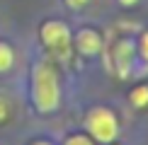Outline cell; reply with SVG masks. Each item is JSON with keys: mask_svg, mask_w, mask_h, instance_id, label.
Returning a JSON list of instances; mask_svg holds the SVG:
<instances>
[{"mask_svg": "<svg viewBox=\"0 0 148 145\" xmlns=\"http://www.w3.org/2000/svg\"><path fill=\"white\" fill-rule=\"evenodd\" d=\"M32 97L39 111H51L58 106V75L51 63L39 60L32 75Z\"/></svg>", "mask_w": 148, "mask_h": 145, "instance_id": "cell-1", "label": "cell"}, {"mask_svg": "<svg viewBox=\"0 0 148 145\" xmlns=\"http://www.w3.org/2000/svg\"><path fill=\"white\" fill-rule=\"evenodd\" d=\"M39 36H41V44H44L51 53H56V56H68L73 36H71V29H68L66 22H61V20L44 22L41 29H39Z\"/></svg>", "mask_w": 148, "mask_h": 145, "instance_id": "cell-2", "label": "cell"}, {"mask_svg": "<svg viewBox=\"0 0 148 145\" xmlns=\"http://www.w3.org/2000/svg\"><path fill=\"white\" fill-rule=\"evenodd\" d=\"M88 128L92 133V138H97L100 143H112L116 136V116L109 109L97 106L88 114Z\"/></svg>", "mask_w": 148, "mask_h": 145, "instance_id": "cell-3", "label": "cell"}, {"mask_svg": "<svg viewBox=\"0 0 148 145\" xmlns=\"http://www.w3.org/2000/svg\"><path fill=\"white\" fill-rule=\"evenodd\" d=\"M138 51H136V41L134 39H119L114 46V68H116V75L119 77H129L131 75V68H134V60H136Z\"/></svg>", "mask_w": 148, "mask_h": 145, "instance_id": "cell-4", "label": "cell"}, {"mask_svg": "<svg viewBox=\"0 0 148 145\" xmlns=\"http://www.w3.org/2000/svg\"><path fill=\"white\" fill-rule=\"evenodd\" d=\"M73 44H75L78 53H83V56H95V53H100V48H102V36L97 34L95 29L85 27V29H80V32L75 34Z\"/></svg>", "mask_w": 148, "mask_h": 145, "instance_id": "cell-5", "label": "cell"}, {"mask_svg": "<svg viewBox=\"0 0 148 145\" xmlns=\"http://www.w3.org/2000/svg\"><path fill=\"white\" fill-rule=\"evenodd\" d=\"M12 63H15V53H12V46L5 44V41H0V72L10 70Z\"/></svg>", "mask_w": 148, "mask_h": 145, "instance_id": "cell-6", "label": "cell"}, {"mask_svg": "<svg viewBox=\"0 0 148 145\" xmlns=\"http://www.w3.org/2000/svg\"><path fill=\"white\" fill-rule=\"evenodd\" d=\"M131 102L136 106H146L148 104V87H146V85H141V87H136L131 92Z\"/></svg>", "mask_w": 148, "mask_h": 145, "instance_id": "cell-7", "label": "cell"}, {"mask_svg": "<svg viewBox=\"0 0 148 145\" xmlns=\"http://www.w3.org/2000/svg\"><path fill=\"white\" fill-rule=\"evenodd\" d=\"M136 51H138V56L148 63V32L141 34V39H138V44H136Z\"/></svg>", "mask_w": 148, "mask_h": 145, "instance_id": "cell-8", "label": "cell"}, {"mask_svg": "<svg viewBox=\"0 0 148 145\" xmlns=\"http://www.w3.org/2000/svg\"><path fill=\"white\" fill-rule=\"evenodd\" d=\"M66 145H92V143H90V138H85V136H71L68 140H66Z\"/></svg>", "mask_w": 148, "mask_h": 145, "instance_id": "cell-9", "label": "cell"}, {"mask_svg": "<svg viewBox=\"0 0 148 145\" xmlns=\"http://www.w3.org/2000/svg\"><path fill=\"white\" fill-rule=\"evenodd\" d=\"M8 116H10V104L5 97H0V121H5Z\"/></svg>", "mask_w": 148, "mask_h": 145, "instance_id": "cell-10", "label": "cell"}, {"mask_svg": "<svg viewBox=\"0 0 148 145\" xmlns=\"http://www.w3.org/2000/svg\"><path fill=\"white\" fill-rule=\"evenodd\" d=\"M68 3V7H73V10H78V7H83V5H88L90 0H66Z\"/></svg>", "mask_w": 148, "mask_h": 145, "instance_id": "cell-11", "label": "cell"}, {"mask_svg": "<svg viewBox=\"0 0 148 145\" xmlns=\"http://www.w3.org/2000/svg\"><path fill=\"white\" fill-rule=\"evenodd\" d=\"M138 0H119V5H124V7H131V5H136Z\"/></svg>", "mask_w": 148, "mask_h": 145, "instance_id": "cell-12", "label": "cell"}, {"mask_svg": "<svg viewBox=\"0 0 148 145\" xmlns=\"http://www.w3.org/2000/svg\"><path fill=\"white\" fill-rule=\"evenodd\" d=\"M36 145H51V143H36Z\"/></svg>", "mask_w": 148, "mask_h": 145, "instance_id": "cell-13", "label": "cell"}]
</instances>
